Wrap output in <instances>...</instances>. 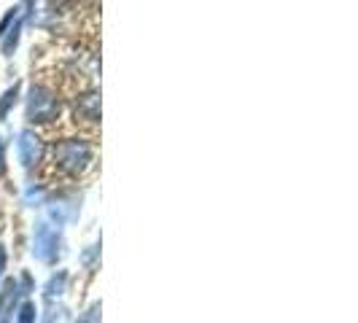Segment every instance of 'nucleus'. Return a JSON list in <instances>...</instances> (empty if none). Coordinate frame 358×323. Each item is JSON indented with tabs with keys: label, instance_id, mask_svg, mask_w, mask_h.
<instances>
[{
	"label": "nucleus",
	"instance_id": "nucleus-2",
	"mask_svg": "<svg viewBox=\"0 0 358 323\" xmlns=\"http://www.w3.org/2000/svg\"><path fill=\"white\" fill-rule=\"evenodd\" d=\"M59 113V103L57 97H52L46 89H33L30 94V106H27V116L33 122H49Z\"/></svg>",
	"mask_w": 358,
	"mask_h": 323
},
{
	"label": "nucleus",
	"instance_id": "nucleus-7",
	"mask_svg": "<svg viewBox=\"0 0 358 323\" xmlns=\"http://www.w3.org/2000/svg\"><path fill=\"white\" fill-rule=\"evenodd\" d=\"M14 100H17V87L6 92V100H3V106H0V116H6V110H8V106H11Z\"/></svg>",
	"mask_w": 358,
	"mask_h": 323
},
{
	"label": "nucleus",
	"instance_id": "nucleus-1",
	"mask_svg": "<svg viewBox=\"0 0 358 323\" xmlns=\"http://www.w3.org/2000/svg\"><path fill=\"white\" fill-rule=\"evenodd\" d=\"M90 145L87 143H78V141H68V143H62L57 151H54V162L59 164V167H65V170H71V173H78V170H84V164L90 162Z\"/></svg>",
	"mask_w": 358,
	"mask_h": 323
},
{
	"label": "nucleus",
	"instance_id": "nucleus-4",
	"mask_svg": "<svg viewBox=\"0 0 358 323\" xmlns=\"http://www.w3.org/2000/svg\"><path fill=\"white\" fill-rule=\"evenodd\" d=\"M19 159L27 167L41 159V141L33 132H22V138H19Z\"/></svg>",
	"mask_w": 358,
	"mask_h": 323
},
{
	"label": "nucleus",
	"instance_id": "nucleus-8",
	"mask_svg": "<svg viewBox=\"0 0 358 323\" xmlns=\"http://www.w3.org/2000/svg\"><path fill=\"white\" fill-rule=\"evenodd\" d=\"M3 269H6V251H3V245H0V275H3Z\"/></svg>",
	"mask_w": 358,
	"mask_h": 323
},
{
	"label": "nucleus",
	"instance_id": "nucleus-3",
	"mask_svg": "<svg viewBox=\"0 0 358 323\" xmlns=\"http://www.w3.org/2000/svg\"><path fill=\"white\" fill-rule=\"evenodd\" d=\"M54 251H57V232H52L46 224H41L36 229V256L43 259V261H49Z\"/></svg>",
	"mask_w": 358,
	"mask_h": 323
},
{
	"label": "nucleus",
	"instance_id": "nucleus-5",
	"mask_svg": "<svg viewBox=\"0 0 358 323\" xmlns=\"http://www.w3.org/2000/svg\"><path fill=\"white\" fill-rule=\"evenodd\" d=\"M17 296H19L17 280H8L6 288H3V294H0V323L11 321V313H14V305H17Z\"/></svg>",
	"mask_w": 358,
	"mask_h": 323
},
{
	"label": "nucleus",
	"instance_id": "nucleus-6",
	"mask_svg": "<svg viewBox=\"0 0 358 323\" xmlns=\"http://www.w3.org/2000/svg\"><path fill=\"white\" fill-rule=\"evenodd\" d=\"M19 323H36V305H22V310H19Z\"/></svg>",
	"mask_w": 358,
	"mask_h": 323
},
{
	"label": "nucleus",
	"instance_id": "nucleus-9",
	"mask_svg": "<svg viewBox=\"0 0 358 323\" xmlns=\"http://www.w3.org/2000/svg\"><path fill=\"white\" fill-rule=\"evenodd\" d=\"M0 173H3V143H0Z\"/></svg>",
	"mask_w": 358,
	"mask_h": 323
}]
</instances>
